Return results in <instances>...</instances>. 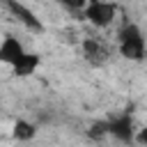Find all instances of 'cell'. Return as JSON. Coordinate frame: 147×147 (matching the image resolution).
Listing matches in <instances>:
<instances>
[{"instance_id":"cell-4","label":"cell","mask_w":147,"mask_h":147,"mask_svg":"<svg viewBox=\"0 0 147 147\" xmlns=\"http://www.w3.org/2000/svg\"><path fill=\"white\" fill-rule=\"evenodd\" d=\"M2 5L30 30V32H44V25H41V21L34 16V11L32 9H28L23 2H18V0H2Z\"/></svg>"},{"instance_id":"cell-9","label":"cell","mask_w":147,"mask_h":147,"mask_svg":"<svg viewBox=\"0 0 147 147\" xmlns=\"http://www.w3.org/2000/svg\"><path fill=\"white\" fill-rule=\"evenodd\" d=\"M60 5H64V7H69V9H85L92 0H57Z\"/></svg>"},{"instance_id":"cell-7","label":"cell","mask_w":147,"mask_h":147,"mask_svg":"<svg viewBox=\"0 0 147 147\" xmlns=\"http://www.w3.org/2000/svg\"><path fill=\"white\" fill-rule=\"evenodd\" d=\"M39 62H41V57H39L37 53H25V55L11 67V76H16V78H28V76L34 74V69L39 67Z\"/></svg>"},{"instance_id":"cell-1","label":"cell","mask_w":147,"mask_h":147,"mask_svg":"<svg viewBox=\"0 0 147 147\" xmlns=\"http://www.w3.org/2000/svg\"><path fill=\"white\" fill-rule=\"evenodd\" d=\"M117 51L122 57L131 60V62H140L147 55V41L142 30L136 23H126L119 32H117Z\"/></svg>"},{"instance_id":"cell-6","label":"cell","mask_w":147,"mask_h":147,"mask_svg":"<svg viewBox=\"0 0 147 147\" xmlns=\"http://www.w3.org/2000/svg\"><path fill=\"white\" fill-rule=\"evenodd\" d=\"M25 53H28L25 46H23L21 39L14 37V34H5V39L0 41V62H5V64H9V67H14Z\"/></svg>"},{"instance_id":"cell-2","label":"cell","mask_w":147,"mask_h":147,"mask_svg":"<svg viewBox=\"0 0 147 147\" xmlns=\"http://www.w3.org/2000/svg\"><path fill=\"white\" fill-rule=\"evenodd\" d=\"M83 16L94 28H108L115 21V16H117V5L115 2H108V0H92L83 9Z\"/></svg>"},{"instance_id":"cell-8","label":"cell","mask_w":147,"mask_h":147,"mask_svg":"<svg viewBox=\"0 0 147 147\" xmlns=\"http://www.w3.org/2000/svg\"><path fill=\"white\" fill-rule=\"evenodd\" d=\"M11 136H14V140H18V142H30V140H34V136H37V124H32L30 119L18 117V119L14 122V126H11Z\"/></svg>"},{"instance_id":"cell-5","label":"cell","mask_w":147,"mask_h":147,"mask_svg":"<svg viewBox=\"0 0 147 147\" xmlns=\"http://www.w3.org/2000/svg\"><path fill=\"white\" fill-rule=\"evenodd\" d=\"M83 57H85L92 67H101V64L108 62L110 51H108L106 44H101L99 39H94V37H85V39H83Z\"/></svg>"},{"instance_id":"cell-10","label":"cell","mask_w":147,"mask_h":147,"mask_svg":"<svg viewBox=\"0 0 147 147\" xmlns=\"http://www.w3.org/2000/svg\"><path fill=\"white\" fill-rule=\"evenodd\" d=\"M136 142L142 145V147H147V126H142V129L136 131Z\"/></svg>"},{"instance_id":"cell-3","label":"cell","mask_w":147,"mask_h":147,"mask_svg":"<svg viewBox=\"0 0 147 147\" xmlns=\"http://www.w3.org/2000/svg\"><path fill=\"white\" fill-rule=\"evenodd\" d=\"M103 131L115 136L122 142H133L136 140V129H133V119H131L129 113H122V115H115L113 119H108Z\"/></svg>"}]
</instances>
